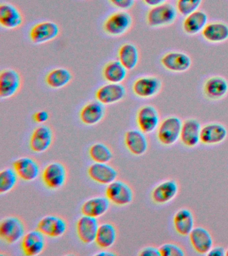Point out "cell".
I'll return each mask as SVG.
<instances>
[{"label":"cell","mask_w":228,"mask_h":256,"mask_svg":"<svg viewBox=\"0 0 228 256\" xmlns=\"http://www.w3.org/2000/svg\"><path fill=\"white\" fill-rule=\"evenodd\" d=\"M127 90L121 84L108 83L97 90L96 99L105 106L112 105L125 98Z\"/></svg>","instance_id":"cell-11"},{"label":"cell","mask_w":228,"mask_h":256,"mask_svg":"<svg viewBox=\"0 0 228 256\" xmlns=\"http://www.w3.org/2000/svg\"><path fill=\"white\" fill-rule=\"evenodd\" d=\"M111 5L121 11H128L133 8L135 0H109Z\"/></svg>","instance_id":"cell-39"},{"label":"cell","mask_w":228,"mask_h":256,"mask_svg":"<svg viewBox=\"0 0 228 256\" xmlns=\"http://www.w3.org/2000/svg\"><path fill=\"white\" fill-rule=\"evenodd\" d=\"M23 85L21 74L17 70L7 68L0 73V98L9 99L17 95Z\"/></svg>","instance_id":"cell-6"},{"label":"cell","mask_w":228,"mask_h":256,"mask_svg":"<svg viewBox=\"0 0 228 256\" xmlns=\"http://www.w3.org/2000/svg\"><path fill=\"white\" fill-rule=\"evenodd\" d=\"M99 223L97 218L83 216L80 218L77 223L78 237L85 244H93L95 242Z\"/></svg>","instance_id":"cell-18"},{"label":"cell","mask_w":228,"mask_h":256,"mask_svg":"<svg viewBox=\"0 0 228 256\" xmlns=\"http://www.w3.org/2000/svg\"><path fill=\"white\" fill-rule=\"evenodd\" d=\"M19 176L14 168H8L0 172V194L9 193L17 186Z\"/></svg>","instance_id":"cell-36"},{"label":"cell","mask_w":228,"mask_h":256,"mask_svg":"<svg viewBox=\"0 0 228 256\" xmlns=\"http://www.w3.org/2000/svg\"><path fill=\"white\" fill-rule=\"evenodd\" d=\"M13 168L19 177L25 182H33L40 175L41 168L35 160L29 157H22L16 160Z\"/></svg>","instance_id":"cell-21"},{"label":"cell","mask_w":228,"mask_h":256,"mask_svg":"<svg viewBox=\"0 0 228 256\" xmlns=\"http://www.w3.org/2000/svg\"><path fill=\"white\" fill-rule=\"evenodd\" d=\"M61 33L59 26L56 22L45 21L34 26L30 32L33 44H44L57 39Z\"/></svg>","instance_id":"cell-8"},{"label":"cell","mask_w":228,"mask_h":256,"mask_svg":"<svg viewBox=\"0 0 228 256\" xmlns=\"http://www.w3.org/2000/svg\"><path fill=\"white\" fill-rule=\"evenodd\" d=\"M179 192V185L174 180H167L156 186L151 192L154 203L163 205L175 199Z\"/></svg>","instance_id":"cell-16"},{"label":"cell","mask_w":228,"mask_h":256,"mask_svg":"<svg viewBox=\"0 0 228 256\" xmlns=\"http://www.w3.org/2000/svg\"><path fill=\"white\" fill-rule=\"evenodd\" d=\"M102 74L108 83L122 84L127 77L128 70L121 62L114 60L106 64Z\"/></svg>","instance_id":"cell-34"},{"label":"cell","mask_w":228,"mask_h":256,"mask_svg":"<svg viewBox=\"0 0 228 256\" xmlns=\"http://www.w3.org/2000/svg\"><path fill=\"white\" fill-rule=\"evenodd\" d=\"M49 118L50 114L49 112L45 111V110L36 112L33 115V120L38 124L45 123L49 120Z\"/></svg>","instance_id":"cell-40"},{"label":"cell","mask_w":228,"mask_h":256,"mask_svg":"<svg viewBox=\"0 0 228 256\" xmlns=\"http://www.w3.org/2000/svg\"><path fill=\"white\" fill-rule=\"evenodd\" d=\"M42 179L44 184L50 190L61 189L67 180V170L63 164L54 162L43 170Z\"/></svg>","instance_id":"cell-5"},{"label":"cell","mask_w":228,"mask_h":256,"mask_svg":"<svg viewBox=\"0 0 228 256\" xmlns=\"http://www.w3.org/2000/svg\"><path fill=\"white\" fill-rule=\"evenodd\" d=\"M161 256H183L185 252L181 246L173 243H167L159 248Z\"/></svg>","instance_id":"cell-38"},{"label":"cell","mask_w":228,"mask_h":256,"mask_svg":"<svg viewBox=\"0 0 228 256\" xmlns=\"http://www.w3.org/2000/svg\"><path fill=\"white\" fill-rule=\"evenodd\" d=\"M73 79L72 72L67 68H58L51 70L46 76L45 82L49 88L59 90L69 85Z\"/></svg>","instance_id":"cell-30"},{"label":"cell","mask_w":228,"mask_h":256,"mask_svg":"<svg viewBox=\"0 0 228 256\" xmlns=\"http://www.w3.org/2000/svg\"><path fill=\"white\" fill-rule=\"evenodd\" d=\"M118 58L122 65L131 71L137 68L139 62V52L134 44L125 43L120 47L118 52Z\"/></svg>","instance_id":"cell-29"},{"label":"cell","mask_w":228,"mask_h":256,"mask_svg":"<svg viewBox=\"0 0 228 256\" xmlns=\"http://www.w3.org/2000/svg\"><path fill=\"white\" fill-rule=\"evenodd\" d=\"M162 82L155 76H145L136 80L133 84L134 94L140 98H151L157 96L161 91Z\"/></svg>","instance_id":"cell-12"},{"label":"cell","mask_w":228,"mask_h":256,"mask_svg":"<svg viewBox=\"0 0 228 256\" xmlns=\"http://www.w3.org/2000/svg\"><path fill=\"white\" fill-rule=\"evenodd\" d=\"M201 126L199 122L193 118L186 120L182 124L180 141L185 147L193 148L199 144Z\"/></svg>","instance_id":"cell-20"},{"label":"cell","mask_w":228,"mask_h":256,"mask_svg":"<svg viewBox=\"0 0 228 256\" xmlns=\"http://www.w3.org/2000/svg\"><path fill=\"white\" fill-rule=\"evenodd\" d=\"M201 34L207 42L221 43L228 39V26L222 22H212L206 25Z\"/></svg>","instance_id":"cell-33"},{"label":"cell","mask_w":228,"mask_h":256,"mask_svg":"<svg viewBox=\"0 0 228 256\" xmlns=\"http://www.w3.org/2000/svg\"><path fill=\"white\" fill-rule=\"evenodd\" d=\"M182 122L179 118L169 116L160 123L157 130V138L159 143L165 146H171L180 140Z\"/></svg>","instance_id":"cell-2"},{"label":"cell","mask_w":228,"mask_h":256,"mask_svg":"<svg viewBox=\"0 0 228 256\" xmlns=\"http://www.w3.org/2000/svg\"><path fill=\"white\" fill-rule=\"evenodd\" d=\"M161 63L166 70L173 72H184L191 66V58L183 52H173L166 54Z\"/></svg>","instance_id":"cell-24"},{"label":"cell","mask_w":228,"mask_h":256,"mask_svg":"<svg viewBox=\"0 0 228 256\" xmlns=\"http://www.w3.org/2000/svg\"><path fill=\"white\" fill-rule=\"evenodd\" d=\"M191 247L201 255H207L213 247V240L211 233L203 227L194 228L189 235Z\"/></svg>","instance_id":"cell-14"},{"label":"cell","mask_w":228,"mask_h":256,"mask_svg":"<svg viewBox=\"0 0 228 256\" xmlns=\"http://www.w3.org/2000/svg\"><path fill=\"white\" fill-rule=\"evenodd\" d=\"M106 196L111 203L118 206L129 205L134 199V193L131 186L117 180L107 186Z\"/></svg>","instance_id":"cell-7"},{"label":"cell","mask_w":228,"mask_h":256,"mask_svg":"<svg viewBox=\"0 0 228 256\" xmlns=\"http://www.w3.org/2000/svg\"><path fill=\"white\" fill-rule=\"evenodd\" d=\"M207 20L205 12L197 10L186 16L183 23L184 32L189 35H195L203 31L207 24Z\"/></svg>","instance_id":"cell-31"},{"label":"cell","mask_w":228,"mask_h":256,"mask_svg":"<svg viewBox=\"0 0 228 256\" xmlns=\"http://www.w3.org/2000/svg\"><path fill=\"white\" fill-rule=\"evenodd\" d=\"M226 250L221 246H215L211 248L207 255L209 256H225Z\"/></svg>","instance_id":"cell-42"},{"label":"cell","mask_w":228,"mask_h":256,"mask_svg":"<svg viewBox=\"0 0 228 256\" xmlns=\"http://www.w3.org/2000/svg\"><path fill=\"white\" fill-rule=\"evenodd\" d=\"M118 172L108 164L95 163L89 166L88 175L93 181L101 185L108 186L117 180Z\"/></svg>","instance_id":"cell-17"},{"label":"cell","mask_w":228,"mask_h":256,"mask_svg":"<svg viewBox=\"0 0 228 256\" xmlns=\"http://www.w3.org/2000/svg\"><path fill=\"white\" fill-rule=\"evenodd\" d=\"M68 224L64 218L49 215L42 218L37 226V230L45 236L52 238H61L67 232Z\"/></svg>","instance_id":"cell-9"},{"label":"cell","mask_w":228,"mask_h":256,"mask_svg":"<svg viewBox=\"0 0 228 256\" xmlns=\"http://www.w3.org/2000/svg\"><path fill=\"white\" fill-rule=\"evenodd\" d=\"M125 144L130 153L136 156L144 155L149 148L146 134L140 130H130L126 132Z\"/></svg>","instance_id":"cell-22"},{"label":"cell","mask_w":228,"mask_h":256,"mask_svg":"<svg viewBox=\"0 0 228 256\" xmlns=\"http://www.w3.org/2000/svg\"><path fill=\"white\" fill-rule=\"evenodd\" d=\"M227 133V128L221 124H208L201 128L200 141L204 145H217L226 139Z\"/></svg>","instance_id":"cell-25"},{"label":"cell","mask_w":228,"mask_h":256,"mask_svg":"<svg viewBox=\"0 0 228 256\" xmlns=\"http://www.w3.org/2000/svg\"><path fill=\"white\" fill-rule=\"evenodd\" d=\"M173 227L181 236H187L195 228V218L193 212L187 208L178 210L173 216Z\"/></svg>","instance_id":"cell-26"},{"label":"cell","mask_w":228,"mask_h":256,"mask_svg":"<svg viewBox=\"0 0 228 256\" xmlns=\"http://www.w3.org/2000/svg\"><path fill=\"white\" fill-rule=\"evenodd\" d=\"M203 92L208 99H222L228 93V82L219 76L210 78L204 84Z\"/></svg>","instance_id":"cell-28"},{"label":"cell","mask_w":228,"mask_h":256,"mask_svg":"<svg viewBox=\"0 0 228 256\" xmlns=\"http://www.w3.org/2000/svg\"><path fill=\"white\" fill-rule=\"evenodd\" d=\"M177 10L171 4L164 3L151 8L147 14L148 25L153 28L169 26L175 21Z\"/></svg>","instance_id":"cell-4"},{"label":"cell","mask_w":228,"mask_h":256,"mask_svg":"<svg viewBox=\"0 0 228 256\" xmlns=\"http://www.w3.org/2000/svg\"><path fill=\"white\" fill-rule=\"evenodd\" d=\"M143 1L146 5L153 8L165 3L166 0H143Z\"/></svg>","instance_id":"cell-43"},{"label":"cell","mask_w":228,"mask_h":256,"mask_svg":"<svg viewBox=\"0 0 228 256\" xmlns=\"http://www.w3.org/2000/svg\"><path fill=\"white\" fill-rule=\"evenodd\" d=\"M53 140L54 134L51 128L41 125L36 128L32 134L30 146L35 153H43L51 148Z\"/></svg>","instance_id":"cell-13"},{"label":"cell","mask_w":228,"mask_h":256,"mask_svg":"<svg viewBox=\"0 0 228 256\" xmlns=\"http://www.w3.org/2000/svg\"><path fill=\"white\" fill-rule=\"evenodd\" d=\"M89 156L96 163L108 164L113 158L111 150L103 143L94 144L90 148Z\"/></svg>","instance_id":"cell-35"},{"label":"cell","mask_w":228,"mask_h":256,"mask_svg":"<svg viewBox=\"0 0 228 256\" xmlns=\"http://www.w3.org/2000/svg\"><path fill=\"white\" fill-rule=\"evenodd\" d=\"M106 115V108L99 101H92L86 104L80 112V120L87 126L99 124Z\"/></svg>","instance_id":"cell-23"},{"label":"cell","mask_w":228,"mask_h":256,"mask_svg":"<svg viewBox=\"0 0 228 256\" xmlns=\"http://www.w3.org/2000/svg\"><path fill=\"white\" fill-rule=\"evenodd\" d=\"M225 256H228V248L227 250H226V252H225Z\"/></svg>","instance_id":"cell-45"},{"label":"cell","mask_w":228,"mask_h":256,"mask_svg":"<svg viewBox=\"0 0 228 256\" xmlns=\"http://www.w3.org/2000/svg\"><path fill=\"white\" fill-rule=\"evenodd\" d=\"M117 228L113 224L103 223L99 225L95 242L101 249H109L115 244L117 239Z\"/></svg>","instance_id":"cell-32"},{"label":"cell","mask_w":228,"mask_h":256,"mask_svg":"<svg viewBox=\"0 0 228 256\" xmlns=\"http://www.w3.org/2000/svg\"><path fill=\"white\" fill-rule=\"evenodd\" d=\"M24 16L21 10L13 4L0 5V25L7 30H16L23 25Z\"/></svg>","instance_id":"cell-15"},{"label":"cell","mask_w":228,"mask_h":256,"mask_svg":"<svg viewBox=\"0 0 228 256\" xmlns=\"http://www.w3.org/2000/svg\"><path fill=\"white\" fill-rule=\"evenodd\" d=\"M202 0H177V10L181 16H187L197 11L201 6Z\"/></svg>","instance_id":"cell-37"},{"label":"cell","mask_w":228,"mask_h":256,"mask_svg":"<svg viewBox=\"0 0 228 256\" xmlns=\"http://www.w3.org/2000/svg\"><path fill=\"white\" fill-rule=\"evenodd\" d=\"M45 235L39 230L28 232L22 240V249L28 256H39L46 247Z\"/></svg>","instance_id":"cell-19"},{"label":"cell","mask_w":228,"mask_h":256,"mask_svg":"<svg viewBox=\"0 0 228 256\" xmlns=\"http://www.w3.org/2000/svg\"><path fill=\"white\" fill-rule=\"evenodd\" d=\"M95 255L100 256H115V254H114L113 252L104 250V251L100 252L99 253L96 254Z\"/></svg>","instance_id":"cell-44"},{"label":"cell","mask_w":228,"mask_h":256,"mask_svg":"<svg viewBox=\"0 0 228 256\" xmlns=\"http://www.w3.org/2000/svg\"><path fill=\"white\" fill-rule=\"evenodd\" d=\"M133 18L127 11H118L111 14L103 24L104 31L112 37H120L131 30Z\"/></svg>","instance_id":"cell-1"},{"label":"cell","mask_w":228,"mask_h":256,"mask_svg":"<svg viewBox=\"0 0 228 256\" xmlns=\"http://www.w3.org/2000/svg\"><path fill=\"white\" fill-rule=\"evenodd\" d=\"M139 256H161L159 248L153 246H147L140 251Z\"/></svg>","instance_id":"cell-41"},{"label":"cell","mask_w":228,"mask_h":256,"mask_svg":"<svg viewBox=\"0 0 228 256\" xmlns=\"http://www.w3.org/2000/svg\"><path fill=\"white\" fill-rule=\"evenodd\" d=\"M25 234V224L21 218L9 216L2 220L0 223V237L6 243H17L23 240Z\"/></svg>","instance_id":"cell-3"},{"label":"cell","mask_w":228,"mask_h":256,"mask_svg":"<svg viewBox=\"0 0 228 256\" xmlns=\"http://www.w3.org/2000/svg\"><path fill=\"white\" fill-rule=\"evenodd\" d=\"M159 112L151 105L142 106L137 114V124L139 130L146 134L153 133L159 127Z\"/></svg>","instance_id":"cell-10"},{"label":"cell","mask_w":228,"mask_h":256,"mask_svg":"<svg viewBox=\"0 0 228 256\" xmlns=\"http://www.w3.org/2000/svg\"><path fill=\"white\" fill-rule=\"evenodd\" d=\"M111 202L107 196H97L87 200L81 207V212L84 216L99 218L105 215L110 208Z\"/></svg>","instance_id":"cell-27"}]
</instances>
